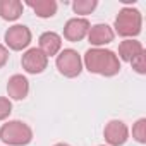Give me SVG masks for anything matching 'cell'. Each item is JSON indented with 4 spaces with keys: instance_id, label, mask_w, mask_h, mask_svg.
<instances>
[{
    "instance_id": "1",
    "label": "cell",
    "mask_w": 146,
    "mask_h": 146,
    "mask_svg": "<svg viewBox=\"0 0 146 146\" xmlns=\"http://www.w3.org/2000/svg\"><path fill=\"white\" fill-rule=\"evenodd\" d=\"M83 64L90 72L105 76V78H112L120 72L119 57L115 55V52L107 50V48H90L84 53Z\"/></svg>"
},
{
    "instance_id": "2",
    "label": "cell",
    "mask_w": 146,
    "mask_h": 146,
    "mask_svg": "<svg viewBox=\"0 0 146 146\" xmlns=\"http://www.w3.org/2000/svg\"><path fill=\"white\" fill-rule=\"evenodd\" d=\"M0 139L9 146H26L33 141V131L26 122L9 120L0 127Z\"/></svg>"
},
{
    "instance_id": "3",
    "label": "cell",
    "mask_w": 146,
    "mask_h": 146,
    "mask_svg": "<svg viewBox=\"0 0 146 146\" xmlns=\"http://www.w3.org/2000/svg\"><path fill=\"white\" fill-rule=\"evenodd\" d=\"M141 26H143V16L137 9H132V7L120 9L113 24L115 31L127 40H131L132 36H137L141 33Z\"/></svg>"
},
{
    "instance_id": "4",
    "label": "cell",
    "mask_w": 146,
    "mask_h": 146,
    "mask_svg": "<svg viewBox=\"0 0 146 146\" xmlns=\"http://www.w3.org/2000/svg\"><path fill=\"white\" fill-rule=\"evenodd\" d=\"M55 64L58 72L65 78H78L83 70V58L72 48H64L62 52H58Z\"/></svg>"
},
{
    "instance_id": "5",
    "label": "cell",
    "mask_w": 146,
    "mask_h": 146,
    "mask_svg": "<svg viewBox=\"0 0 146 146\" xmlns=\"http://www.w3.org/2000/svg\"><path fill=\"white\" fill-rule=\"evenodd\" d=\"M5 45L11 48V50H24L29 46L31 43V31L28 26L24 24H14L11 26L7 31H5Z\"/></svg>"
},
{
    "instance_id": "6",
    "label": "cell",
    "mask_w": 146,
    "mask_h": 146,
    "mask_svg": "<svg viewBox=\"0 0 146 146\" xmlns=\"http://www.w3.org/2000/svg\"><path fill=\"white\" fill-rule=\"evenodd\" d=\"M21 64L28 74H41L48 67V57L40 48H29L23 53Z\"/></svg>"
},
{
    "instance_id": "7",
    "label": "cell",
    "mask_w": 146,
    "mask_h": 146,
    "mask_svg": "<svg viewBox=\"0 0 146 146\" xmlns=\"http://www.w3.org/2000/svg\"><path fill=\"white\" fill-rule=\"evenodd\" d=\"M103 136L110 146H122L129 139V129L122 120H110L103 129Z\"/></svg>"
},
{
    "instance_id": "8",
    "label": "cell",
    "mask_w": 146,
    "mask_h": 146,
    "mask_svg": "<svg viewBox=\"0 0 146 146\" xmlns=\"http://www.w3.org/2000/svg\"><path fill=\"white\" fill-rule=\"evenodd\" d=\"M91 24L86 17H72L64 26V38L69 41H81L84 36H88Z\"/></svg>"
},
{
    "instance_id": "9",
    "label": "cell",
    "mask_w": 146,
    "mask_h": 146,
    "mask_svg": "<svg viewBox=\"0 0 146 146\" xmlns=\"http://www.w3.org/2000/svg\"><path fill=\"white\" fill-rule=\"evenodd\" d=\"M113 36H115L113 29L108 24H102V23L91 26L90 31H88V40L93 45V48H102V46L112 43L113 41Z\"/></svg>"
},
{
    "instance_id": "10",
    "label": "cell",
    "mask_w": 146,
    "mask_h": 146,
    "mask_svg": "<svg viewBox=\"0 0 146 146\" xmlns=\"http://www.w3.org/2000/svg\"><path fill=\"white\" fill-rule=\"evenodd\" d=\"M29 93V81L23 74H14L7 81V95L12 100H24Z\"/></svg>"
},
{
    "instance_id": "11",
    "label": "cell",
    "mask_w": 146,
    "mask_h": 146,
    "mask_svg": "<svg viewBox=\"0 0 146 146\" xmlns=\"http://www.w3.org/2000/svg\"><path fill=\"white\" fill-rule=\"evenodd\" d=\"M38 45H40L38 48H40L46 57H53V55H57V53L60 52V48H62V36L57 35L55 31H46V33H43V35L40 36Z\"/></svg>"
},
{
    "instance_id": "12",
    "label": "cell",
    "mask_w": 146,
    "mask_h": 146,
    "mask_svg": "<svg viewBox=\"0 0 146 146\" xmlns=\"http://www.w3.org/2000/svg\"><path fill=\"white\" fill-rule=\"evenodd\" d=\"M23 9V2H19V0H0V17L5 21L19 19Z\"/></svg>"
},
{
    "instance_id": "13",
    "label": "cell",
    "mask_w": 146,
    "mask_h": 146,
    "mask_svg": "<svg viewBox=\"0 0 146 146\" xmlns=\"http://www.w3.org/2000/svg\"><path fill=\"white\" fill-rule=\"evenodd\" d=\"M141 52H144V46L141 41L137 40H124L120 45H119V58L125 60V62H131L136 55H139Z\"/></svg>"
},
{
    "instance_id": "14",
    "label": "cell",
    "mask_w": 146,
    "mask_h": 146,
    "mask_svg": "<svg viewBox=\"0 0 146 146\" xmlns=\"http://www.w3.org/2000/svg\"><path fill=\"white\" fill-rule=\"evenodd\" d=\"M33 11H35V14L38 16V17H41V19H46V17H52V16H55V12H57V2L55 0H28L26 2Z\"/></svg>"
},
{
    "instance_id": "15",
    "label": "cell",
    "mask_w": 146,
    "mask_h": 146,
    "mask_svg": "<svg viewBox=\"0 0 146 146\" xmlns=\"http://www.w3.org/2000/svg\"><path fill=\"white\" fill-rule=\"evenodd\" d=\"M96 5H98L96 0H76V2L72 4V9H74L76 14L86 16V14H91L96 9Z\"/></svg>"
},
{
    "instance_id": "16",
    "label": "cell",
    "mask_w": 146,
    "mask_h": 146,
    "mask_svg": "<svg viewBox=\"0 0 146 146\" xmlns=\"http://www.w3.org/2000/svg\"><path fill=\"white\" fill-rule=\"evenodd\" d=\"M132 137L141 144L146 143V119H139L132 125Z\"/></svg>"
},
{
    "instance_id": "17",
    "label": "cell",
    "mask_w": 146,
    "mask_h": 146,
    "mask_svg": "<svg viewBox=\"0 0 146 146\" xmlns=\"http://www.w3.org/2000/svg\"><path fill=\"white\" fill-rule=\"evenodd\" d=\"M131 64H132V69L137 72V74H146V55H144V52L136 55L131 60Z\"/></svg>"
},
{
    "instance_id": "18",
    "label": "cell",
    "mask_w": 146,
    "mask_h": 146,
    "mask_svg": "<svg viewBox=\"0 0 146 146\" xmlns=\"http://www.w3.org/2000/svg\"><path fill=\"white\" fill-rule=\"evenodd\" d=\"M12 112V103L9 98L0 96V120H5Z\"/></svg>"
},
{
    "instance_id": "19",
    "label": "cell",
    "mask_w": 146,
    "mask_h": 146,
    "mask_svg": "<svg viewBox=\"0 0 146 146\" xmlns=\"http://www.w3.org/2000/svg\"><path fill=\"white\" fill-rule=\"evenodd\" d=\"M7 60H9V50H7V46L0 45V69L7 64Z\"/></svg>"
},
{
    "instance_id": "20",
    "label": "cell",
    "mask_w": 146,
    "mask_h": 146,
    "mask_svg": "<svg viewBox=\"0 0 146 146\" xmlns=\"http://www.w3.org/2000/svg\"><path fill=\"white\" fill-rule=\"evenodd\" d=\"M53 146H70V144H67V143H57V144H53Z\"/></svg>"
},
{
    "instance_id": "21",
    "label": "cell",
    "mask_w": 146,
    "mask_h": 146,
    "mask_svg": "<svg viewBox=\"0 0 146 146\" xmlns=\"http://www.w3.org/2000/svg\"><path fill=\"white\" fill-rule=\"evenodd\" d=\"M100 146H105V144H100Z\"/></svg>"
}]
</instances>
